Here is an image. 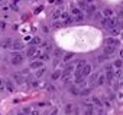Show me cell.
I'll return each instance as SVG.
<instances>
[{"label": "cell", "instance_id": "4fadbf2b", "mask_svg": "<svg viewBox=\"0 0 123 115\" xmlns=\"http://www.w3.org/2000/svg\"><path fill=\"white\" fill-rule=\"evenodd\" d=\"M106 79H107V84H113V79H114V73H113V71L106 72Z\"/></svg>", "mask_w": 123, "mask_h": 115}, {"label": "cell", "instance_id": "9a60e30c", "mask_svg": "<svg viewBox=\"0 0 123 115\" xmlns=\"http://www.w3.org/2000/svg\"><path fill=\"white\" fill-rule=\"evenodd\" d=\"M31 68H32V69H39V68H42V61H33V62L31 63Z\"/></svg>", "mask_w": 123, "mask_h": 115}, {"label": "cell", "instance_id": "484cf974", "mask_svg": "<svg viewBox=\"0 0 123 115\" xmlns=\"http://www.w3.org/2000/svg\"><path fill=\"white\" fill-rule=\"evenodd\" d=\"M80 95H81V96H87V95H90V88L81 89V91H80Z\"/></svg>", "mask_w": 123, "mask_h": 115}, {"label": "cell", "instance_id": "ee69618b", "mask_svg": "<svg viewBox=\"0 0 123 115\" xmlns=\"http://www.w3.org/2000/svg\"><path fill=\"white\" fill-rule=\"evenodd\" d=\"M119 56H120L122 59H123V49H120V52H119Z\"/></svg>", "mask_w": 123, "mask_h": 115}, {"label": "cell", "instance_id": "8fae6325", "mask_svg": "<svg viewBox=\"0 0 123 115\" xmlns=\"http://www.w3.org/2000/svg\"><path fill=\"white\" fill-rule=\"evenodd\" d=\"M103 15H104V17H113V16H114V12H113V9L106 7V9L103 10Z\"/></svg>", "mask_w": 123, "mask_h": 115}, {"label": "cell", "instance_id": "e0dca14e", "mask_svg": "<svg viewBox=\"0 0 123 115\" xmlns=\"http://www.w3.org/2000/svg\"><path fill=\"white\" fill-rule=\"evenodd\" d=\"M59 78H62V72H61V71H55V72L52 73V76H51L52 81H56V79H59Z\"/></svg>", "mask_w": 123, "mask_h": 115}, {"label": "cell", "instance_id": "ffe728a7", "mask_svg": "<svg viewBox=\"0 0 123 115\" xmlns=\"http://www.w3.org/2000/svg\"><path fill=\"white\" fill-rule=\"evenodd\" d=\"M74 56H75L74 52H68V53H65V56H64V62H70Z\"/></svg>", "mask_w": 123, "mask_h": 115}, {"label": "cell", "instance_id": "277c9868", "mask_svg": "<svg viewBox=\"0 0 123 115\" xmlns=\"http://www.w3.org/2000/svg\"><path fill=\"white\" fill-rule=\"evenodd\" d=\"M36 52H38V49L32 45V46H29L28 47V50H26V56L28 58H31V59H32V58H35V55H36Z\"/></svg>", "mask_w": 123, "mask_h": 115}, {"label": "cell", "instance_id": "5b68a950", "mask_svg": "<svg viewBox=\"0 0 123 115\" xmlns=\"http://www.w3.org/2000/svg\"><path fill=\"white\" fill-rule=\"evenodd\" d=\"M106 45H111V46H116V47H117V46L120 45V40L116 39V37H113V36H110V37H107Z\"/></svg>", "mask_w": 123, "mask_h": 115}, {"label": "cell", "instance_id": "ab89813d", "mask_svg": "<svg viewBox=\"0 0 123 115\" xmlns=\"http://www.w3.org/2000/svg\"><path fill=\"white\" fill-rule=\"evenodd\" d=\"M22 111H23V112H25V114H29V112H31V111H32V109H29V108H23V109H22Z\"/></svg>", "mask_w": 123, "mask_h": 115}, {"label": "cell", "instance_id": "816d5d0a", "mask_svg": "<svg viewBox=\"0 0 123 115\" xmlns=\"http://www.w3.org/2000/svg\"><path fill=\"white\" fill-rule=\"evenodd\" d=\"M0 2H3V0H0Z\"/></svg>", "mask_w": 123, "mask_h": 115}, {"label": "cell", "instance_id": "7bdbcfd3", "mask_svg": "<svg viewBox=\"0 0 123 115\" xmlns=\"http://www.w3.org/2000/svg\"><path fill=\"white\" fill-rule=\"evenodd\" d=\"M42 30H43V32H45V33H48V32H49V29H48V27H46V26H43V27H42Z\"/></svg>", "mask_w": 123, "mask_h": 115}, {"label": "cell", "instance_id": "44dd1931", "mask_svg": "<svg viewBox=\"0 0 123 115\" xmlns=\"http://www.w3.org/2000/svg\"><path fill=\"white\" fill-rule=\"evenodd\" d=\"M71 13H73V16H80V15H83L80 7H71Z\"/></svg>", "mask_w": 123, "mask_h": 115}, {"label": "cell", "instance_id": "3957f363", "mask_svg": "<svg viewBox=\"0 0 123 115\" xmlns=\"http://www.w3.org/2000/svg\"><path fill=\"white\" fill-rule=\"evenodd\" d=\"M80 69H81V75H83V78H86V76L91 75V69H93V68H91V65L87 63L84 68H80Z\"/></svg>", "mask_w": 123, "mask_h": 115}, {"label": "cell", "instance_id": "5bb4252c", "mask_svg": "<svg viewBox=\"0 0 123 115\" xmlns=\"http://www.w3.org/2000/svg\"><path fill=\"white\" fill-rule=\"evenodd\" d=\"M70 94H71L73 96H77V95H80V89L77 88V85H74V86H70Z\"/></svg>", "mask_w": 123, "mask_h": 115}, {"label": "cell", "instance_id": "74e56055", "mask_svg": "<svg viewBox=\"0 0 123 115\" xmlns=\"http://www.w3.org/2000/svg\"><path fill=\"white\" fill-rule=\"evenodd\" d=\"M31 115H39V111L38 109H32L31 111Z\"/></svg>", "mask_w": 123, "mask_h": 115}, {"label": "cell", "instance_id": "f907efd6", "mask_svg": "<svg viewBox=\"0 0 123 115\" xmlns=\"http://www.w3.org/2000/svg\"><path fill=\"white\" fill-rule=\"evenodd\" d=\"M122 73H123V69H122Z\"/></svg>", "mask_w": 123, "mask_h": 115}, {"label": "cell", "instance_id": "9c48e42d", "mask_svg": "<svg viewBox=\"0 0 123 115\" xmlns=\"http://www.w3.org/2000/svg\"><path fill=\"white\" fill-rule=\"evenodd\" d=\"M116 52V46H111V45H106V47H104V53L106 55H113Z\"/></svg>", "mask_w": 123, "mask_h": 115}, {"label": "cell", "instance_id": "d4e9b609", "mask_svg": "<svg viewBox=\"0 0 123 115\" xmlns=\"http://www.w3.org/2000/svg\"><path fill=\"white\" fill-rule=\"evenodd\" d=\"M41 42H42V40H41V37H32V39H31V43H32L33 46H35V45H39Z\"/></svg>", "mask_w": 123, "mask_h": 115}, {"label": "cell", "instance_id": "6da1fadb", "mask_svg": "<svg viewBox=\"0 0 123 115\" xmlns=\"http://www.w3.org/2000/svg\"><path fill=\"white\" fill-rule=\"evenodd\" d=\"M23 55L22 53H19V52H16V53H13L12 55V63L13 65H20V63H23Z\"/></svg>", "mask_w": 123, "mask_h": 115}, {"label": "cell", "instance_id": "b9f144b4", "mask_svg": "<svg viewBox=\"0 0 123 115\" xmlns=\"http://www.w3.org/2000/svg\"><path fill=\"white\" fill-rule=\"evenodd\" d=\"M58 17H59V12H55L54 13V19H58Z\"/></svg>", "mask_w": 123, "mask_h": 115}, {"label": "cell", "instance_id": "f546056e", "mask_svg": "<svg viewBox=\"0 0 123 115\" xmlns=\"http://www.w3.org/2000/svg\"><path fill=\"white\" fill-rule=\"evenodd\" d=\"M62 53H64V52L61 50V49H55V50H54V56H55V58H59Z\"/></svg>", "mask_w": 123, "mask_h": 115}, {"label": "cell", "instance_id": "30bf717a", "mask_svg": "<svg viewBox=\"0 0 123 115\" xmlns=\"http://www.w3.org/2000/svg\"><path fill=\"white\" fill-rule=\"evenodd\" d=\"M88 2H87V0H80V2H78V7L81 9V10H84V12H87V9H88Z\"/></svg>", "mask_w": 123, "mask_h": 115}, {"label": "cell", "instance_id": "836d02e7", "mask_svg": "<svg viewBox=\"0 0 123 115\" xmlns=\"http://www.w3.org/2000/svg\"><path fill=\"white\" fill-rule=\"evenodd\" d=\"M61 19H64V20H67V19H70V15H68L67 12H64L62 15H61Z\"/></svg>", "mask_w": 123, "mask_h": 115}, {"label": "cell", "instance_id": "681fc988", "mask_svg": "<svg viewBox=\"0 0 123 115\" xmlns=\"http://www.w3.org/2000/svg\"><path fill=\"white\" fill-rule=\"evenodd\" d=\"M0 46H2V42H0Z\"/></svg>", "mask_w": 123, "mask_h": 115}, {"label": "cell", "instance_id": "8d00e7d4", "mask_svg": "<svg viewBox=\"0 0 123 115\" xmlns=\"http://www.w3.org/2000/svg\"><path fill=\"white\" fill-rule=\"evenodd\" d=\"M20 73H22L23 76H28V75H29V71H28V69H22V72H20Z\"/></svg>", "mask_w": 123, "mask_h": 115}, {"label": "cell", "instance_id": "ba28073f", "mask_svg": "<svg viewBox=\"0 0 123 115\" xmlns=\"http://www.w3.org/2000/svg\"><path fill=\"white\" fill-rule=\"evenodd\" d=\"M12 45H13V40L9 39V37L2 42V47H3V49H12Z\"/></svg>", "mask_w": 123, "mask_h": 115}, {"label": "cell", "instance_id": "7dc6e473", "mask_svg": "<svg viewBox=\"0 0 123 115\" xmlns=\"http://www.w3.org/2000/svg\"><path fill=\"white\" fill-rule=\"evenodd\" d=\"M87 2H88V3H91V2H93V0H87Z\"/></svg>", "mask_w": 123, "mask_h": 115}, {"label": "cell", "instance_id": "1f68e13d", "mask_svg": "<svg viewBox=\"0 0 123 115\" xmlns=\"http://www.w3.org/2000/svg\"><path fill=\"white\" fill-rule=\"evenodd\" d=\"M74 17V22H81V20H84V16L83 15H80V16H73Z\"/></svg>", "mask_w": 123, "mask_h": 115}, {"label": "cell", "instance_id": "cb8c5ba5", "mask_svg": "<svg viewBox=\"0 0 123 115\" xmlns=\"http://www.w3.org/2000/svg\"><path fill=\"white\" fill-rule=\"evenodd\" d=\"M6 88H7L10 92H13V82H12L10 79H7V81H6Z\"/></svg>", "mask_w": 123, "mask_h": 115}, {"label": "cell", "instance_id": "bcb514c9", "mask_svg": "<svg viewBox=\"0 0 123 115\" xmlns=\"http://www.w3.org/2000/svg\"><path fill=\"white\" fill-rule=\"evenodd\" d=\"M18 2H19V0H13V3H15V5H16V3H18Z\"/></svg>", "mask_w": 123, "mask_h": 115}, {"label": "cell", "instance_id": "4dcf8cb0", "mask_svg": "<svg viewBox=\"0 0 123 115\" xmlns=\"http://www.w3.org/2000/svg\"><path fill=\"white\" fill-rule=\"evenodd\" d=\"M49 59V53L46 52V53H42V56H41V61H48Z\"/></svg>", "mask_w": 123, "mask_h": 115}, {"label": "cell", "instance_id": "8992f818", "mask_svg": "<svg viewBox=\"0 0 123 115\" xmlns=\"http://www.w3.org/2000/svg\"><path fill=\"white\" fill-rule=\"evenodd\" d=\"M12 49H13V50H16V52H19V50L25 49V45H23L20 40H15V42H13V45H12Z\"/></svg>", "mask_w": 123, "mask_h": 115}, {"label": "cell", "instance_id": "d6a6232c", "mask_svg": "<svg viewBox=\"0 0 123 115\" xmlns=\"http://www.w3.org/2000/svg\"><path fill=\"white\" fill-rule=\"evenodd\" d=\"M6 88V81H3V79H0V91H3Z\"/></svg>", "mask_w": 123, "mask_h": 115}, {"label": "cell", "instance_id": "60d3db41", "mask_svg": "<svg viewBox=\"0 0 123 115\" xmlns=\"http://www.w3.org/2000/svg\"><path fill=\"white\" fill-rule=\"evenodd\" d=\"M49 115H58V109H52V112Z\"/></svg>", "mask_w": 123, "mask_h": 115}, {"label": "cell", "instance_id": "e575fe53", "mask_svg": "<svg viewBox=\"0 0 123 115\" xmlns=\"http://www.w3.org/2000/svg\"><path fill=\"white\" fill-rule=\"evenodd\" d=\"M113 68H114L113 65H110V63H107V65H106V72H110V71H111Z\"/></svg>", "mask_w": 123, "mask_h": 115}, {"label": "cell", "instance_id": "f5cc1de1", "mask_svg": "<svg viewBox=\"0 0 123 115\" xmlns=\"http://www.w3.org/2000/svg\"><path fill=\"white\" fill-rule=\"evenodd\" d=\"M122 37H123V36H122Z\"/></svg>", "mask_w": 123, "mask_h": 115}, {"label": "cell", "instance_id": "7402d4cb", "mask_svg": "<svg viewBox=\"0 0 123 115\" xmlns=\"http://www.w3.org/2000/svg\"><path fill=\"white\" fill-rule=\"evenodd\" d=\"M109 59V55H106V53H103V55H100L98 58H97V61L100 62V63H103V62H106Z\"/></svg>", "mask_w": 123, "mask_h": 115}, {"label": "cell", "instance_id": "d590c367", "mask_svg": "<svg viewBox=\"0 0 123 115\" xmlns=\"http://www.w3.org/2000/svg\"><path fill=\"white\" fill-rule=\"evenodd\" d=\"M103 104H104V106H107V108H110V106H111L110 101H107V99H103Z\"/></svg>", "mask_w": 123, "mask_h": 115}, {"label": "cell", "instance_id": "7a4b0ae2", "mask_svg": "<svg viewBox=\"0 0 123 115\" xmlns=\"http://www.w3.org/2000/svg\"><path fill=\"white\" fill-rule=\"evenodd\" d=\"M98 72H96V73H91L90 75V78H88V85L90 86H97V79H98Z\"/></svg>", "mask_w": 123, "mask_h": 115}, {"label": "cell", "instance_id": "52a82bcc", "mask_svg": "<svg viewBox=\"0 0 123 115\" xmlns=\"http://www.w3.org/2000/svg\"><path fill=\"white\" fill-rule=\"evenodd\" d=\"M13 79H15V82L18 85H23L25 84V78H23L22 73H13Z\"/></svg>", "mask_w": 123, "mask_h": 115}, {"label": "cell", "instance_id": "d6986e66", "mask_svg": "<svg viewBox=\"0 0 123 115\" xmlns=\"http://www.w3.org/2000/svg\"><path fill=\"white\" fill-rule=\"evenodd\" d=\"M74 112V106H73V104H67L65 105V114L67 115H71Z\"/></svg>", "mask_w": 123, "mask_h": 115}, {"label": "cell", "instance_id": "7c38bea8", "mask_svg": "<svg viewBox=\"0 0 123 115\" xmlns=\"http://www.w3.org/2000/svg\"><path fill=\"white\" fill-rule=\"evenodd\" d=\"M106 81H107V79H106V75H101V73H100V75H98V79H97V86H103V85L106 84Z\"/></svg>", "mask_w": 123, "mask_h": 115}, {"label": "cell", "instance_id": "ac0fdd59", "mask_svg": "<svg viewBox=\"0 0 123 115\" xmlns=\"http://www.w3.org/2000/svg\"><path fill=\"white\" fill-rule=\"evenodd\" d=\"M113 66H114V68H117V69H122V66H123V61H122V58H119V59H116V61L113 62Z\"/></svg>", "mask_w": 123, "mask_h": 115}, {"label": "cell", "instance_id": "83f0119b", "mask_svg": "<svg viewBox=\"0 0 123 115\" xmlns=\"http://www.w3.org/2000/svg\"><path fill=\"white\" fill-rule=\"evenodd\" d=\"M45 71H46L45 68H39V69L36 71V76H38V78H39V76H42V75L45 73Z\"/></svg>", "mask_w": 123, "mask_h": 115}, {"label": "cell", "instance_id": "c3c4849f", "mask_svg": "<svg viewBox=\"0 0 123 115\" xmlns=\"http://www.w3.org/2000/svg\"><path fill=\"white\" fill-rule=\"evenodd\" d=\"M97 115H104V114H101V112H100V114H97Z\"/></svg>", "mask_w": 123, "mask_h": 115}, {"label": "cell", "instance_id": "f35d334b", "mask_svg": "<svg viewBox=\"0 0 123 115\" xmlns=\"http://www.w3.org/2000/svg\"><path fill=\"white\" fill-rule=\"evenodd\" d=\"M5 27H6V23L5 22H0V30H3Z\"/></svg>", "mask_w": 123, "mask_h": 115}, {"label": "cell", "instance_id": "f1b7e54d", "mask_svg": "<svg viewBox=\"0 0 123 115\" xmlns=\"http://www.w3.org/2000/svg\"><path fill=\"white\" fill-rule=\"evenodd\" d=\"M84 115H94V109H93V108H86Z\"/></svg>", "mask_w": 123, "mask_h": 115}, {"label": "cell", "instance_id": "603a6c76", "mask_svg": "<svg viewBox=\"0 0 123 115\" xmlns=\"http://www.w3.org/2000/svg\"><path fill=\"white\" fill-rule=\"evenodd\" d=\"M103 16H104V15H103V12H96V13L93 15V17H94L96 20H101V19H103Z\"/></svg>", "mask_w": 123, "mask_h": 115}, {"label": "cell", "instance_id": "f6af8a7d", "mask_svg": "<svg viewBox=\"0 0 123 115\" xmlns=\"http://www.w3.org/2000/svg\"><path fill=\"white\" fill-rule=\"evenodd\" d=\"M18 115H25V112H23V111H19V112H18Z\"/></svg>", "mask_w": 123, "mask_h": 115}, {"label": "cell", "instance_id": "2e32d148", "mask_svg": "<svg viewBox=\"0 0 123 115\" xmlns=\"http://www.w3.org/2000/svg\"><path fill=\"white\" fill-rule=\"evenodd\" d=\"M93 102L96 104V106H97V108H101V106H104L103 101H101V99H100L98 96H94V98H93Z\"/></svg>", "mask_w": 123, "mask_h": 115}, {"label": "cell", "instance_id": "4316f807", "mask_svg": "<svg viewBox=\"0 0 123 115\" xmlns=\"http://www.w3.org/2000/svg\"><path fill=\"white\" fill-rule=\"evenodd\" d=\"M86 65H87V62H86V61H78V62H77V65H75V66H77V68H78V69H80V68H84V66H86Z\"/></svg>", "mask_w": 123, "mask_h": 115}]
</instances>
